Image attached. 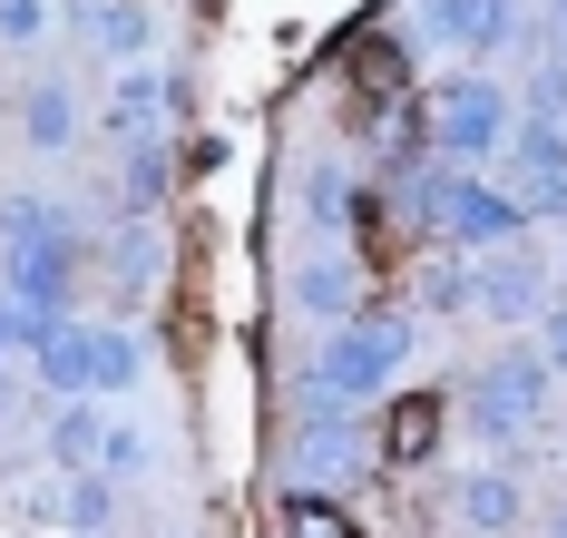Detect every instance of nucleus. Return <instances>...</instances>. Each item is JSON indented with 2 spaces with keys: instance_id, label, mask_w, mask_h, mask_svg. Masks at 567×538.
<instances>
[{
  "instance_id": "obj_1",
  "label": "nucleus",
  "mask_w": 567,
  "mask_h": 538,
  "mask_svg": "<svg viewBox=\"0 0 567 538\" xmlns=\"http://www.w3.org/2000/svg\"><path fill=\"white\" fill-rule=\"evenodd\" d=\"M499 137H509V89L499 79H451L431 99V147L441 157H489Z\"/></svg>"
}]
</instances>
